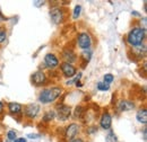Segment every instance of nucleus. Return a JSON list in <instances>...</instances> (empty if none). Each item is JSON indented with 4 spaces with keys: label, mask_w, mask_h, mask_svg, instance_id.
Instances as JSON below:
<instances>
[{
    "label": "nucleus",
    "mask_w": 147,
    "mask_h": 142,
    "mask_svg": "<svg viewBox=\"0 0 147 142\" xmlns=\"http://www.w3.org/2000/svg\"><path fill=\"white\" fill-rule=\"evenodd\" d=\"M7 40V31L3 27H0V44H3Z\"/></svg>",
    "instance_id": "obj_21"
},
{
    "label": "nucleus",
    "mask_w": 147,
    "mask_h": 142,
    "mask_svg": "<svg viewBox=\"0 0 147 142\" xmlns=\"http://www.w3.org/2000/svg\"><path fill=\"white\" fill-rule=\"evenodd\" d=\"M79 125L76 124V123H71L69 124L66 129H65V132H63V137H65V140L67 142H70L71 140H74L78 133H79Z\"/></svg>",
    "instance_id": "obj_5"
},
{
    "label": "nucleus",
    "mask_w": 147,
    "mask_h": 142,
    "mask_svg": "<svg viewBox=\"0 0 147 142\" xmlns=\"http://www.w3.org/2000/svg\"><path fill=\"white\" fill-rule=\"evenodd\" d=\"M62 58H63V60H65V62H67V63H70V64H73L74 62L77 60V56H76V54L74 52L73 50H65L63 52H62Z\"/></svg>",
    "instance_id": "obj_13"
},
{
    "label": "nucleus",
    "mask_w": 147,
    "mask_h": 142,
    "mask_svg": "<svg viewBox=\"0 0 147 142\" xmlns=\"http://www.w3.org/2000/svg\"><path fill=\"white\" fill-rule=\"evenodd\" d=\"M113 80H114V76H113L112 73H105V74L103 76V82H105V84H108V85L112 84Z\"/></svg>",
    "instance_id": "obj_20"
},
{
    "label": "nucleus",
    "mask_w": 147,
    "mask_h": 142,
    "mask_svg": "<svg viewBox=\"0 0 147 142\" xmlns=\"http://www.w3.org/2000/svg\"><path fill=\"white\" fill-rule=\"evenodd\" d=\"M107 142H118V138L117 135L114 134V132L112 130H109L108 134H107Z\"/></svg>",
    "instance_id": "obj_19"
},
{
    "label": "nucleus",
    "mask_w": 147,
    "mask_h": 142,
    "mask_svg": "<svg viewBox=\"0 0 147 142\" xmlns=\"http://www.w3.org/2000/svg\"><path fill=\"white\" fill-rule=\"evenodd\" d=\"M80 78H82V72H79V73H78V74H77V76H76V77H75L74 79H69V80H68V81L66 82V85H67V86H68V85L70 86L71 84H75L76 81H78V80H80Z\"/></svg>",
    "instance_id": "obj_25"
},
{
    "label": "nucleus",
    "mask_w": 147,
    "mask_h": 142,
    "mask_svg": "<svg viewBox=\"0 0 147 142\" xmlns=\"http://www.w3.org/2000/svg\"><path fill=\"white\" fill-rule=\"evenodd\" d=\"M75 85H76V87H77V88H80V87H83V84L80 82V80L76 81V82H75Z\"/></svg>",
    "instance_id": "obj_30"
},
{
    "label": "nucleus",
    "mask_w": 147,
    "mask_h": 142,
    "mask_svg": "<svg viewBox=\"0 0 147 142\" xmlns=\"http://www.w3.org/2000/svg\"><path fill=\"white\" fill-rule=\"evenodd\" d=\"M16 138H17V133H16L15 130H9V131L7 132V139H8L9 141L13 142Z\"/></svg>",
    "instance_id": "obj_24"
},
{
    "label": "nucleus",
    "mask_w": 147,
    "mask_h": 142,
    "mask_svg": "<svg viewBox=\"0 0 147 142\" xmlns=\"http://www.w3.org/2000/svg\"><path fill=\"white\" fill-rule=\"evenodd\" d=\"M60 69H61V72L62 74L66 77V78H69L71 79L77 73V69L74 64H70V63H67V62H62L60 64Z\"/></svg>",
    "instance_id": "obj_9"
},
{
    "label": "nucleus",
    "mask_w": 147,
    "mask_h": 142,
    "mask_svg": "<svg viewBox=\"0 0 147 142\" xmlns=\"http://www.w3.org/2000/svg\"><path fill=\"white\" fill-rule=\"evenodd\" d=\"M8 111L10 114L13 115H16V114H19L22 111H23V106L19 104V103H15V102H11L8 104Z\"/></svg>",
    "instance_id": "obj_15"
},
{
    "label": "nucleus",
    "mask_w": 147,
    "mask_h": 142,
    "mask_svg": "<svg viewBox=\"0 0 147 142\" xmlns=\"http://www.w3.org/2000/svg\"><path fill=\"white\" fill-rule=\"evenodd\" d=\"M96 87H97V89H98L100 91H108V90L110 89V85H108V84H105V82H103V81H100Z\"/></svg>",
    "instance_id": "obj_22"
},
{
    "label": "nucleus",
    "mask_w": 147,
    "mask_h": 142,
    "mask_svg": "<svg viewBox=\"0 0 147 142\" xmlns=\"http://www.w3.org/2000/svg\"><path fill=\"white\" fill-rule=\"evenodd\" d=\"M82 112H83V107L77 106L76 109H75V112H74V116H75V117H80V115L83 114Z\"/></svg>",
    "instance_id": "obj_26"
},
{
    "label": "nucleus",
    "mask_w": 147,
    "mask_h": 142,
    "mask_svg": "<svg viewBox=\"0 0 147 142\" xmlns=\"http://www.w3.org/2000/svg\"><path fill=\"white\" fill-rule=\"evenodd\" d=\"M62 88L61 87H50V88L43 89L38 95V100L42 104H50L55 102L61 95H62Z\"/></svg>",
    "instance_id": "obj_2"
},
{
    "label": "nucleus",
    "mask_w": 147,
    "mask_h": 142,
    "mask_svg": "<svg viewBox=\"0 0 147 142\" xmlns=\"http://www.w3.org/2000/svg\"><path fill=\"white\" fill-rule=\"evenodd\" d=\"M132 52L135 54H137L138 58L144 56L145 53H146V46H145V44H142V45H139V46H135V48L132 49Z\"/></svg>",
    "instance_id": "obj_17"
},
{
    "label": "nucleus",
    "mask_w": 147,
    "mask_h": 142,
    "mask_svg": "<svg viewBox=\"0 0 147 142\" xmlns=\"http://www.w3.org/2000/svg\"><path fill=\"white\" fill-rule=\"evenodd\" d=\"M55 119V113L53 109H49V111H47L45 113H44V115H43V117H42V121L44 122V123H50L51 121H53Z\"/></svg>",
    "instance_id": "obj_16"
},
{
    "label": "nucleus",
    "mask_w": 147,
    "mask_h": 142,
    "mask_svg": "<svg viewBox=\"0 0 147 142\" xmlns=\"http://www.w3.org/2000/svg\"><path fill=\"white\" fill-rule=\"evenodd\" d=\"M143 133H144V140L146 141V129H144V130H143Z\"/></svg>",
    "instance_id": "obj_34"
},
{
    "label": "nucleus",
    "mask_w": 147,
    "mask_h": 142,
    "mask_svg": "<svg viewBox=\"0 0 147 142\" xmlns=\"http://www.w3.org/2000/svg\"><path fill=\"white\" fill-rule=\"evenodd\" d=\"M131 14H132L134 16H138V17H140V15H139V13H137V11H132Z\"/></svg>",
    "instance_id": "obj_33"
},
{
    "label": "nucleus",
    "mask_w": 147,
    "mask_h": 142,
    "mask_svg": "<svg viewBox=\"0 0 147 142\" xmlns=\"http://www.w3.org/2000/svg\"><path fill=\"white\" fill-rule=\"evenodd\" d=\"M111 125H112V116L109 112H104L100 119V126L103 130H110Z\"/></svg>",
    "instance_id": "obj_11"
},
{
    "label": "nucleus",
    "mask_w": 147,
    "mask_h": 142,
    "mask_svg": "<svg viewBox=\"0 0 147 142\" xmlns=\"http://www.w3.org/2000/svg\"><path fill=\"white\" fill-rule=\"evenodd\" d=\"M50 18H51V20H52L55 24H57V25L61 24V23L63 21V19H65L63 10H62L61 8H59V7H53V8L50 10Z\"/></svg>",
    "instance_id": "obj_7"
},
{
    "label": "nucleus",
    "mask_w": 147,
    "mask_h": 142,
    "mask_svg": "<svg viewBox=\"0 0 147 142\" xmlns=\"http://www.w3.org/2000/svg\"><path fill=\"white\" fill-rule=\"evenodd\" d=\"M41 106L36 103H32V104H27L24 107V115L28 119V120H34L36 119L38 113H40Z\"/></svg>",
    "instance_id": "obj_6"
},
{
    "label": "nucleus",
    "mask_w": 147,
    "mask_h": 142,
    "mask_svg": "<svg viewBox=\"0 0 147 142\" xmlns=\"http://www.w3.org/2000/svg\"><path fill=\"white\" fill-rule=\"evenodd\" d=\"M41 135L40 134H33V133H30V134H27V138H30V139H38Z\"/></svg>",
    "instance_id": "obj_27"
},
{
    "label": "nucleus",
    "mask_w": 147,
    "mask_h": 142,
    "mask_svg": "<svg viewBox=\"0 0 147 142\" xmlns=\"http://www.w3.org/2000/svg\"><path fill=\"white\" fill-rule=\"evenodd\" d=\"M55 117L59 122H66L69 120V117L73 115V111L71 107L66 104H59L55 107Z\"/></svg>",
    "instance_id": "obj_3"
},
{
    "label": "nucleus",
    "mask_w": 147,
    "mask_h": 142,
    "mask_svg": "<svg viewBox=\"0 0 147 142\" xmlns=\"http://www.w3.org/2000/svg\"><path fill=\"white\" fill-rule=\"evenodd\" d=\"M31 77H32V78H31L32 84H33L35 87H41V86L44 85L45 81H47V74L41 70L35 71Z\"/></svg>",
    "instance_id": "obj_8"
},
{
    "label": "nucleus",
    "mask_w": 147,
    "mask_h": 142,
    "mask_svg": "<svg viewBox=\"0 0 147 142\" xmlns=\"http://www.w3.org/2000/svg\"><path fill=\"white\" fill-rule=\"evenodd\" d=\"M13 142H27V140L25 138H16Z\"/></svg>",
    "instance_id": "obj_28"
},
{
    "label": "nucleus",
    "mask_w": 147,
    "mask_h": 142,
    "mask_svg": "<svg viewBox=\"0 0 147 142\" xmlns=\"http://www.w3.org/2000/svg\"><path fill=\"white\" fill-rule=\"evenodd\" d=\"M76 42H77L78 48L82 50H87V49H91V46H92V37L86 32L79 33L77 35Z\"/></svg>",
    "instance_id": "obj_4"
},
{
    "label": "nucleus",
    "mask_w": 147,
    "mask_h": 142,
    "mask_svg": "<svg viewBox=\"0 0 147 142\" xmlns=\"http://www.w3.org/2000/svg\"><path fill=\"white\" fill-rule=\"evenodd\" d=\"M117 108L119 109V112H129L132 111L135 108V104L131 100H127V99H121L118 102L117 104Z\"/></svg>",
    "instance_id": "obj_12"
},
{
    "label": "nucleus",
    "mask_w": 147,
    "mask_h": 142,
    "mask_svg": "<svg viewBox=\"0 0 147 142\" xmlns=\"http://www.w3.org/2000/svg\"><path fill=\"white\" fill-rule=\"evenodd\" d=\"M92 54H93V51L91 49L83 50V52H82V59H83L86 63H88V62L91 61V59H92Z\"/></svg>",
    "instance_id": "obj_18"
},
{
    "label": "nucleus",
    "mask_w": 147,
    "mask_h": 142,
    "mask_svg": "<svg viewBox=\"0 0 147 142\" xmlns=\"http://www.w3.org/2000/svg\"><path fill=\"white\" fill-rule=\"evenodd\" d=\"M80 13H82V6L80 5H77L75 8H74L73 11V18L74 19H77V18L80 16Z\"/></svg>",
    "instance_id": "obj_23"
},
{
    "label": "nucleus",
    "mask_w": 147,
    "mask_h": 142,
    "mask_svg": "<svg viewBox=\"0 0 147 142\" xmlns=\"http://www.w3.org/2000/svg\"><path fill=\"white\" fill-rule=\"evenodd\" d=\"M146 36V29H144L140 26H136L132 27L127 34V42L129 45H131L132 48L135 46H139L142 44H144V40Z\"/></svg>",
    "instance_id": "obj_1"
},
{
    "label": "nucleus",
    "mask_w": 147,
    "mask_h": 142,
    "mask_svg": "<svg viewBox=\"0 0 147 142\" xmlns=\"http://www.w3.org/2000/svg\"><path fill=\"white\" fill-rule=\"evenodd\" d=\"M33 3H34L36 7H40V6H43V5H44V1H34Z\"/></svg>",
    "instance_id": "obj_29"
},
{
    "label": "nucleus",
    "mask_w": 147,
    "mask_h": 142,
    "mask_svg": "<svg viewBox=\"0 0 147 142\" xmlns=\"http://www.w3.org/2000/svg\"><path fill=\"white\" fill-rule=\"evenodd\" d=\"M70 142H84L83 139H80V138H75L74 140H71Z\"/></svg>",
    "instance_id": "obj_31"
},
{
    "label": "nucleus",
    "mask_w": 147,
    "mask_h": 142,
    "mask_svg": "<svg viewBox=\"0 0 147 142\" xmlns=\"http://www.w3.org/2000/svg\"><path fill=\"white\" fill-rule=\"evenodd\" d=\"M44 64L48 69H55L59 66V59L53 53H48L44 56Z\"/></svg>",
    "instance_id": "obj_10"
},
{
    "label": "nucleus",
    "mask_w": 147,
    "mask_h": 142,
    "mask_svg": "<svg viewBox=\"0 0 147 142\" xmlns=\"http://www.w3.org/2000/svg\"><path fill=\"white\" fill-rule=\"evenodd\" d=\"M136 120L140 124H146L147 123V111L146 108H140L136 113Z\"/></svg>",
    "instance_id": "obj_14"
},
{
    "label": "nucleus",
    "mask_w": 147,
    "mask_h": 142,
    "mask_svg": "<svg viewBox=\"0 0 147 142\" xmlns=\"http://www.w3.org/2000/svg\"><path fill=\"white\" fill-rule=\"evenodd\" d=\"M2 111H3V104L0 102V114L2 113Z\"/></svg>",
    "instance_id": "obj_32"
}]
</instances>
